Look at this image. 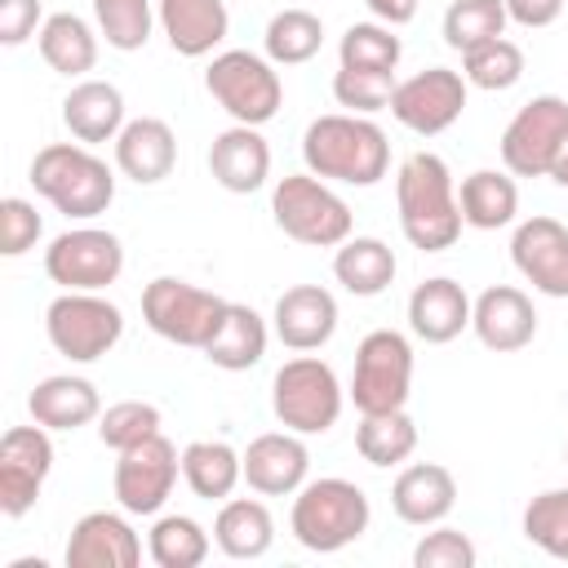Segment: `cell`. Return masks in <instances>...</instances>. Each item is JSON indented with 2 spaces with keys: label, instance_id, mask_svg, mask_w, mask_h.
Here are the masks:
<instances>
[{
  "label": "cell",
  "instance_id": "6da1fadb",
  "mask_svg": "<svg viewBox=\"0 0 568 568\" xmlns=\"http://www.w3.org/2000/svg\"><path fill=\"white\" fill-rule=\"evenodd\" d=\"M395 209L399 231L422 253H444L462 235V204L448 164L435 151H413L395 173Z\"/></svg>",
  "mask_w": 568,
  "mask_h": 568
},
{
  "label": "cell",
  "instance_id": "7a4b0ae2",
  "mask_svg": "<svg viewBox=\"0 0 568 568\" xmlns=\"http://www.w3.org/2000/svg\"><path fill=\"white\" fill-rule=\"evenodd\" d=\"M302 160H306V173H315L324 182L377 186L390 169V142L368 115L333 111V115H320L306 124Z\"/></svg>",
  "mask_w": 568,
  "mask_h": 568
},
{
  "label": "cell",
  "instance_id": "3957f363",
  "mask_svg": "<svg viewBox=\"0 0 568 568\" xmlns=\"http://www.w3.org/2000/svg\"><path fill=\"white\" fill-rule=\"evenodd\" d=\"M31 186L67 217H98L115 200V173L84 142H49L31 160Z\"/></svg>",
  "mask_w": 568,
  "mask_h": 568
},
{
  "label": "cell",
  "instance_id": "277c9868",
  "mask_svg": "<svg viewBox=\"0 0 568 568\" xmlns=\"http://www.w3.org/2000/svg\"><path fill=\"white\" fill-rule=\"evenodd\" d=\"M368 519H373V506H368L364 488L328 475V479H306L293 493L288 528H293L297 546H306L315 555H337L368 532Z\"/></svg>",
  "mask_w": 568,
  "mask_h": 568
},
{
  "label": "cell",
  "instance_id": "5b68a950",
  "mask_svg": "<svg viewBox=\"0 0 568 568\" xmlns=\"http://www.w3.org/2000/svg\"><path fill=\"white\" fill-rule=\"evenodd\" d=\"M271 213L275 226L306 248H337L355 226L351 204L315 173H284L271 191Z\"/></svg>",
  "mask_w": 568,
  "mask_h": 568
},
{
  "label": "cell",
  "instance_id": "8992f818",
  "mask_svg": "<svg viewBox=\"0 0 568 568\" xmlns=\"http://www.w3.org/2000/svg\"><path fill=\"white\" fill-rule=\"evenodd\" d=\"M342 382L320 355H293L271 377V413L284 430L324 435L342 417Z\"/></svg>",
  "mask_w": 568,
  "mask_h": 568
},
{
  "label": "cell",
  "instance_id": "52a82bcc",
  "mask_svg": "<svg viewBox=\"0 0 568 568\" xmlns=\"http://www.w3.org/2000/svg\"><path fill=\"white\" fill-rule=\"evenodd\" d=\"M226 297L191 284V280H178V275H155L146 288H142V320L155 337L173 342V346H191V351H204L213 342V333L222 328L226 320Z\"/></svg>",
  "mask_w": 568,
  "mask_h": 568
},
{
  "label": "cell",
  "instance_id": "ba28073f",
  "mask_svg": "<svg viewBox=\"0 0 568 568\" xmlns=\"http://www.w3.org/2000/svg\"><path fill=\"white\" fill-rule=\"evenodd\" d=\"M204 89L235 124H253V129L275 120V111L284 106V84H280L275 62L248 49L217 53L204 71Z\"/></svg>",
  "mask_w": 568,
  "mask_h": 568
},
{
  "label": "cell",
  "instance_id": "9c48e42d",
  "mask_svg": "<svg viewBox=\"0 0 568 568\" xmlns=\"http://www.w3.org/2000/svg\"><path fill=\"white\" fill-rule=\"evenodd\" d=\"M44 337L49 346L71 364H93L115 351L124 337V315L102 293H75L62 288L44 311Z\"/></svg>",
  "mask_w": 568,
  "mask_h": 568
},
{
  "label": "cell",
  "instance_id": "30bf717a",
  "mask_svg": "<svg viewBox=\"0 0 568 568\" xmlns=\"http://www.w3.org/2000/svg\"><path fill=\"white\" fill-rule=\"evenodd\" d=\"M408 390H413V342L399 328H373L355 346L351 404L359 413H390L408 404Z\"/></svg>",
  "mask_w": 568,
  "mask_h": 568
},
{
  "label": "cell",
  "instance_id": "8fae6325",
  "mask_svg": "<svg viewBox=\"0 0 568 568\" xmlns=\"http://www.w3.org/2000/svg\"><path fill=\"white\" fill-rule=\"evenodd\" d=\"M568 138V98L537 93L501 129V164L515 178H546Z\"/></svg>",
  "mask_w": 568,
  "mask_h": 568
},
{
  "label": "cell",
  "instance_id": "7c38bea8",
  "mask_svg": "<svg viewBox=\"0 0 568 568\" xmlns=\"http://www.w3.org/2000/svg\"><path fill=\"white\" fill-rule=\"evenodd\" d=\"M120 271H124V244L115 231H102V226L62 231L44 248V275L58 288L102 293L106 284L120 280Z\"/></svg>",
  "mask_w": 568,
  "mask_h": 568
},
{
  "label": "cell",
  "instance_id": "4fadbf2b",
  "mask_svg": "<svg viewBox=\"0 0 568 568\" xmlns=\"http://www.w3.org/2000/svg\"><path fill=\"white\" fill-rule=\"evenodd\" d=\"M466 89H470V84H466L462 71H453V67H426V71H417V75H408V80L395 84L386 111H390L408 133L435 138V133L453 129L457 115L466 111Z\"/></svg>",
  "mask_w": 568,
  "mask_h": 568
},
{
  "label": "cell",
  "instance_id": "5bb4252c",
  "mask_svg": "<svg viewBox=\"0 0 568 568\" xmlns=\"http://www.w3.org/2000/svg\"><path fill=\"white\" fill-rule=\"evenodd\" d=\"M178 475H182V453L173 448V439L151 435V439L124 448L120 462H115V479H111L120 510H129V515H155L169 501Z\"/></svg>",
  "mask_w": 568,
  "mask_h": 568
},
{
  "label": "cell",
  "instance_id": "9a60e30c",
  "mask_svg": "<svg viewBox=\"0 0 568 568\" xmlns=\"http://www.w3.org/2000/svg\"><path fill=\"white\" fill-rule=\"evenodd\" d=\"M53 470V439L40 422L31 426H9L0 439V510L9 519H22L36 501L40 488Z\"/></svg>",
  "mask_w": 568,
  "mask_h": 568
},
{
  "label": "cell",
  "instance_id": "2e32d148",
  "mask_svg": "<svg viewBox=\"0 0 568 568\" xmlns=\"http://www.w3.org/2000/svg\"><path fill=\"white\" fill-rule=\"evenodd\" d=\"M510 262L537 293L568 297V226L559 217H524L510 235Z\"/></svg>",
  "mask_w": 568,
  "mask_h": 568
},
{
  "label": "cell",
  "instance_id": "e0dca14e",
  "mask_svg": "<svg viewBox=\"0 0 568 568\" xmlns=\"http://www.w3.org/2000/svg\"><path fill=\"white\" fill-rule=\"evenodd\" d=\"M124 515H115V510L80 515L67 537V568H138L142 537L133 532V524Z\"/></svg>",
  "mask_w": 568,
  "mask_h": 568
},
{
  "label": "cell",
  "instance_id": "ac0fdd59",
  "mask_svg": "<svg viewBox=\"0 0 568 568\" xmlns=\"http://www.w3.org/2000/svg\"><path fill=\"white\" fill-rule=\"evenodd\" d=\"M311 448L297 430H266L244 448V484L262 497H293L306 484Z\"/></svg>",
  "mask_w": 568,
  "mask_h": 568
},
{
  "label": "cell",
  "instance_id": "d6986e66",
  "mask_svg": "<svg viewBox=\"0 0 568 568\" xmlns=\"http://www.w3.org/2000/svg\"><path fill=\"white\" fill-rule=\"evenodd\" d=\"M470 328L475 337L497 351V355H510V351H524L532 337H537V311H532V297L515 284H493L484 288L475 302H470Z\"/></svg>",
  "mask_w": 568,
  "mask_h": 568
},
{
  "label": "cell",
  "instance_id": "ffe728a7",
  "mask_svg": "<svg viewBox=\"0 0 568 568\" xmlns=\"http://www.w3.org/2000/svg\"><path fill=\"white\" fill-rule=\"evenodd\" d=\"M271 328L288 351H320L337 333V297L324 284H293L275 297Z\"/></svg>",
  "mask_w": 568,
  "mask_h": 568
},
{
  "label": "cell",
  "instance_id": "44dd1931",
  "mask_svg": "<svg viewBox=\"0 0 568 568\" xmlns=\"http://www.w3.org/2000/svg\"><path fill=\"white\" fill-rule=\"evenodd\" d=\"M453 506H457V479L439 462H413L390 484V510L413 528L444 524Z\"/></svg>",
  "mask_w": 568,
  "mask_h": 568
},
{
  "label": "cell",
  "instance_id": "7402d4cb",
  "mask_svg": "<svg viewBox=\"0 0 568 568\" xmlns=\"http://www.w3.org/2000/svg\"><path fill=\"white\" fill-rule=\"evenodd\" d=\"M178 164V138L160 115H138L120 129L115 138V169L138 182V186H155L173 173Z\"/></svg>",
  "mask_w": 568,
  "mask_h": 568
},
{
  "label": "cell",
  "instance_id": "603a6c76",
  "mask_svg": "<svg viewBox=\"0 0 568 568\" xmlns=\"http://www.w3.org/2000/svg\"><path fill=\"white\" fill-rule=\"evenodd\" d=\"M209 173L222 191L248 195L271 178V146L253 124H231L209 146Z\"/></svg>",
  "mask_w": 568,
  "mask_h": 568
},
{
  "label": "cell",
  "instance_id": "cb8c5ba5",
  "mask_svg": "<svg viewBox=\"0 0 568 568\" xmlns=\"http://www.w3.org/2000/svg\"><path fill=\"white\" fill-rule=\"evenodd\" d=\"M408 328L426 342V346H444L453 337H462V328H470V297L457 280L448 275H430L408 293Z\"/></svg>",
  "mask_w": 568,
  "mask_h": 568
},
{
  "label": "cell",
  "instance_id": "d4e9b609",
  "mask_svg": "<svg viewBox=\"0 0 568 568\" xmlns=\"http://www.w3.org/2000/svg\"><path fill=\"white\" fill-rule=\"evenodd\" d=\"M155 18L169 36V49L182 58L213 53L231 31L226 0H155Z\"/></svg>",
  "mask_w": 568,
  "mask_h": 568
},
{
  "label": "cell",
  "instance_id": "484cf974",
  "mask_svg": "<svg viewBox=\"0 0 568 568\" xmlns=\"http://www.w3.org/2000/svg\"><path fill=\"white\" fill-rule=\"evenodd\" d=\"M27 413L44 430H80V426H89V422L102 417V395H98V386L89 377L53 373V377H44V382L31 386Z\"/></svg>",
  "mask_w": 568,
  "mask_h": 568
},
{
  "label": "cell",
  "instance_id": "4316f807",
  "mask_svg": "<svg viewBox=\"0 0 568 568\" xmlns=\"http://www.w3.org/2000/svg\"><path fill=\"white\" fill-rule=\"evenodd\" d=\"M62 124L75 142L98 146V142H115L124 120V93L111 80H80L71 84V93L62 98Z\"/></svg>",
  "mask_w": 568,
  "mask_h": 568
},
{
  "label": "cell",
  "instance_id": "83f0119b",
  "mask_svg": "<svg viewBox=\"0 0 568 568\" xmlns=\"http://www.w3.org/2000/svg\"><path fill=\"white\" fill-rule=\"evenodd\" d=\"M395 248L377 235H351L333 253V280L355 297H377L395 284Z\"/></svg>",
  "mask_w": 568,
  "mask_h": 568
},
{
  "label": "cell",
  "instance_id": "f1b7e54d",
  "mask_svg": "<svg viewBox=\"0 0 568 568\" xmlns=\"http://www.w3.org/2000/svg\"><path fill=\"white\" fill-rule=\"evenodd\" d=\"M275 541V519L257 497H226L213 519V546L226 559H262Z\"/></svg>",
  "mask_w": 568,
  "mask_h": 568
},
{
  "label": "cell",
  "instance_id": "f546056e",
  "mask_svg": "<svg viewBox=\"0 0 568 568\" xmlns=\"http://www.w3.org/2000/svg\"><path fill=\"white\" fill-rule=\"evenodd\" d=\"M457 204H462V222L475 226V231L510 226L515 213H519L515 173H506V169H475V173H466L462 191H457Z\"/></svg>",
  "mask_w": 568,
  "mask_h": 568
},
{
  "label": "cell",
  "instance_id": "4dcf8cb0",
  "mask_svg": "<svg viewBox=\"0 0 568 568\" xmlns=\"http://www.w3.org/2000/svg\"><path fill=\"white\" fill-rule=\"evenodd\" d=\"M36 44H40V58L49 62V71H58L67 80L89 75L98 67V31L80 13H67V9L49 13L40 36H36Z\"/></svg>",
  "mask_w": 568,
  "mask_h": 568
},
{
  "label": "cell",
  "instance_id": "1f68e13d",
  "mask_svg": "<svg viewBox=\"0 0 568 568\" xmlns=\"http://www.w3.org/2000/svg\"><path fill=\"white\" fill-rule=\"evenodd\" d=\"M182 479L195 497L226 501L244 479V453H235L226 439H191L182 448Z\"/></svg>",
  "mask_w": 568,
  "mask_h": 568
},
{
  "label": "cell",
  "instance_id": "d6a6232c",
  "mask_svg": "<svg viewBox=\"0 0 568 568\" xmlns=\"http://www.w3.org/2000/svg\"><path fill=\"white\" fill-rule=\"evenodd\" d=\"M266 337H271V333H266V320H262L253 306L231 302L222 328H217L213 342L204 346V359H209L213 368L244 373V368L262 364V355H266Z\"/></svg>",
  "mask_w": 568,
  "mask_h": 568
},
{
  "label": "cell",
  "instance_id": "836d02e7",
  "mask_svg": "<svg viewBox=\"0 0 568 568\" xmlns=\"http://www.w3.org/2000/svg\"><path fill=\"white\" fill-rule=\"evenodd\" d=\"M417 448V426L404 408H390V413H359V426H355V453L386 470V466H399L408 462Z\"/></svg>",
  "mask_w": 568,
  "mask_h": 568
},
{
  "label": "cell",
  "instance_id": "e575fe53",
  "mask_svg": "<svg viewBox=\"0 0 568 568\" xmlns=\"http://www.w3.org/2000/svg\"><path fill=\"white\" fill-rule=\"evenodd\" d=\"M213 541L200 519L191 515H160L146 532V555L160 568H200L209 559Z\"/></svg>",
  "mask_w": 568,
  "mask_h": 568
},
{
  "label": "cell",
  "instance_id": "d590c367",
  "mask_svg": "<svg viewBox=\"0 0 568 568\" xmlns=\"http://www.w3.org/2000/svg\"><path fill=\"white\" fill-rule=\"evenodd\" d=\"M506 22H510L506 18V0H453L444 9L439 31H444V44L453 53H470V49L506 36Z\"/></svg>",
  "mask_w": 568,
  "mask_h": 568
},
{
  "label": "cell",
  "instance_id": "8d00e7d4",
  "mask_svg": "<svg viewBox=\"0 0 568 568\" xmlns=\"http://www.w3.org/2000/svg\"><path fill=\"white\" fill-rule=\"evenodd\" d=\"M262 44H266V58L275 67H297V62H311L324 44V22L311 13V9H280L266 31H262Z\"/></svg>",
  "mask_w": 568,
  "mask_h": 568
},
{
  "label": "cell",
  "instance_id": "74e56055",
  "mask_svg": "<svg viewBox=\"0 0 568 568\" xmlns=\"http://www.w3.org/2000/svg\"><path fill=\"white\" fill-rule=\"evenodd\" d=\"M404 58V44L395 36V27L386 22H351L337 40V62L342 67H359V71H395Z\"/></svg>",
  "mask_w": 568,
  "mask_h": 568
},
{
  "label": "cell",
  "instance_id": "f35d334b",
  "mask_svg": "<svg viewBox=\"0 0 568 568\" xmlns=\"http://www.w3.org/2000/svg\"><path fill=\"white\" fill-rule=\"evenodd\" d=\"M93 22L111 49L133 53L151 40V27L160 18H155V0H93Z\"/></svg>",
  "mask_w": 568,
  "mask_h": 568
},
{
  "label": "cell",
  "instance_id": "ab89813d",
  "mask_svg": "<svg viewBox=\"0 0 568 568\" xmlns=\"http://www.w3.org/2000/svg\"><path fill=\"white\" fill-rule=\"evenodd\" d=\"M462 75H466V84L488 89V93L515 89V84L524 80V49H519L515 40L497 36V40H488V44L462 53Z\"/></svg>",
  "mask_w": 568,
  "mask_h": 568
},
{
  "label": "cell",
  "instance_id": "60d3db41",
  "mask_svg": "<svg viewBox=\"0 0 568 568\" xmlns=\"http://www.w3.org/2000/svg\"><path fill=\"white\" fill-rule=\"evenodd\" d=\"M524 537L541 555L568 559V488H546L524 506Z\"/></svg>",
  "mask_w": 568,
  "mask_h": 568
},
{
  "label": "cell",
  "instance_id": "b9f144b4",
  "mask_svg": "<svg viewBox=\"0 0 568 568\" xmlns=\"http://www.w3.org/2000/svg\"><path fill=\"white\" fill-rule=\"evenodd\" d=\"M151 435H160V408L146 404V399L106 404L102 417H98V439L106 448H115V453H124V448H133V444H142Z\"/></svg>",
  "mask_w": 568,
  "mask_h": 568
},
{
  "label": "cell",
  "instance_id": "7bdbcfd3",
  "mask_svg": "<svg viewBox=\"0 0 568 568\" xmlns=\"http://www.w3.org/2000/svg\"><path fill=\"white\" fill-rule=\"evenodd\" d=\"M395 71H359V67H337L333 75V98L337 106H346L351 115H373L390 106L395 93Z\"/></svg>",
  "mask_w": 568,
  "mask_h": 568
},
{
  "label": "cell",
  "instance_id": "ee69618b",
  "mask_svg": "<svg viewBox=\"0 0 568 568\" xmlns=\"http://www.w3.org/2000/svg\"><path fill=\"white\" fill-rule=\"evenodd\" d=\"M479 550L462 528H435L413 546V568H475Z\"/></svg>",
  "mask_w": 568,
  "mask_h": 568
},
{
  "label": "cell",
  "instance_id": "f6af8a7d",
  "mask_svg": "<svg viewBox=\"0 0 568 568\" xmlns=\"http://www.w3.org/2000/svg\"><path fill=\"white\" fill-rule=\"evenodd\" d=\"M40 231H44V222L31 200H22V195L0 200V253L4 257H22L27 248H36Z\"/></svg>",
  "mask_w": 568,
  "mask_h": 568
},
{
  "label": "cell",
  "instance_id": "bcb514c9",
  "mask_svg": "<svg viewBox=\"0 0 568 568\" xmlns=\"http://www.w3.org/2000/svg\"><path fill=\"white\" fill-rule=\"evenodd\" d=\"M36 27H44L40 0H0V44H22L31 36H40Z\"/></svg>",
  "mask_w": 568,
  "mask_h": 568
},
{
  "label": "cell",
  "instance_id": "7dc6e473",
  "mask_svg": "<svg viewBox=\"0 0 568 568\" xmlns=\"http://www.w3.org/2000/svg\"><path fill=\"white\" fill-rule=\"evenodd\" d=\"M559 13H564V0H506V18L528 27V31L550 27Z\"/></svg>",
  "mask_w": 568,
  "mask_h": 568
},
{
  "label": "cell",
  "instance_id": "c3c4849f",
  "mask_svg": "<svg viewBox=\"0 0 568 568\" xmlns=\"http://www.w3.org/2000/svg\"><path fill=\"white\" fill-rule=\"evenodd\" d=\"M368 9H373L377 22H386V27H404V22H413L417 0H368Z\"/></svg>",
  "mask_w": 568,
  "mask_h": 568
},
{
  "label": "cell",
  "instance_id": "681fc988",
  "mask_svg": "<svg viewBox=\"0 0 568 568\" xmlns=\"http://www.w3.org/2000/svg\"><path fill=\"white\" fill-rule=\"evenodd\" d=\"M555 186H568V138H564V146H559V155H555V164H550V173H546Z\"/></svg>",
  "mask_w": 568,
  "mask_h": 568
},
{
  "label": "cell",
  "instance_id": "f907efd6",
  "mask_svg": "<svg viewBox=\"0 0 568 568\" xmlns=\"http://www.w3.org/2000/svg\"><path fill=\"white\" fill-rule=\"evenodd\" d=\"M9 568H44V559H13Z\"/></svg>",
  "mask_w": 568,
  "mask_h": 568
},
{
  "label": "cell",
  "instance_id": "816d5d0a",
  "mask_svg": "<svg viewBox=\"0 0 568 568\" xmlns=\"http://www.w3.org/2000/svg\"><path fill=\"white\" fill-rule=\"evenodd\" d=\"M564 457H568V448H564Z\"/></svg>",
  "mask_w": 568,
  "mask_h": 568
}]
</instances>
